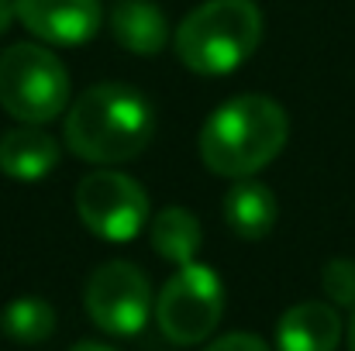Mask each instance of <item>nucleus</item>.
Instances as JSON below:
<instances>
[{
	"mask_svg": "<svg viewBox=\"0 0 355 351\" xmlns=\"http://www.w3.org/2000/svg\"><path fill=\"white\" fill-rule=\"evenodd\" d=\"M0 327L17 345H42L55 331V310L42 296H17V300H10L3 307Z\"/></svg>",
	"mask_w": 355,
	"mask_h": 351,
	"instance_id": "obj_14",
	"label": "nucleus"
},
{
	"mask_svg": "<svg viewBox=\"0 0 355 351\" xmlns=\"http://www.w3.org/2000/svg\"><path fill=\"white\" fill-rule=\"evenodd\" d=\"M83 307L90 321L114 338H135L152 317V289L138 265L114 258L94 269L83 289Z\"/></svg>",
	"mask_w": 355,
	"mask_h": 351,
	"instance_id": "obj_6",
	"label": "nucleus"
},
{
	"mask_svg": "<svg viewBox=\"0 0 355 351\" xmlns=\"http://www.w3.org/2000/svg\"><path fill=\"white\" fill-rule=\"evenodd\" d=\"M342 341V317L331 303L307 300L290 307L276 324L279 351H335Z\"/></svg>",
	"mask_w": 355,
	"mask_h": 351,
	"instance_id": "obj_9",
	"label": "nucleus"
},
{
	"mask_svg": "<svg viewBox=\"0 0 355 351\" xmlns=\"http://www.w3.org/2000/svg\"><path fill=\"white\" fill-rule=\"evenodd\" d=\"M321 286L335 307L355 310V262L352 258H331L321 272Z\"/></svg>",
	"mask_w": 355,
	"mask_h": 351,
	"instance_id": "obj_15",
	"label": "nucleus"
},
{
	"mask_svg": "<svg viewBox=\"0 0 355 351\" xmlns=\"http://www.w3.org/2000/svg\"><path fill=\"white\" fill-rule=\"evenodd\" d=\"M349 351H355V317H352V327H349Z\"/></svg>",
	"mask_w": 355,
	"mask_h": 351,
	"instance_id": "obj_19",
	"label": "nucleus"
},
{
	"mask_svg": "<svg viewBox=\"0 0 355 351\" xmlns=\"http://www.w3.org/2000/svg\"><path fill=\"white\" fill-rule=\"evenodd\" d=\"M69 351H114V348H107V345H101V341H80V345H73Z\"/></svg>",
	"mask_w": 355,
	"mask_h": 351,
	"instance_id": "obj_18",
	"label": "nucleus"
},
{
	"mask_svg": "<svg viewBox=\"0 0 355 351\" xmlns=\"http://www.w3.org/2000/svg\"><path fill=\"white\" fill-rule=\"evenodd\" d=\"M59 165V141L38 124L14 127L0 138V172L10 179H42Z\"/></svg>",
	"mask_w": 355,
	"mask_h": 351,
	"instance_id": "obj_11",
	"label": "nucleus"
},
{
	"mask_svg": "<svg viewBox=\"0 0 355 351\" xmlns=\"http://www.w3.org/2000/svg\"><path fill=\"white\" fill-rule=\"evenodd\" d=\"M10 17H14V0H0V35L10 28Z\"/></svg>",
	"mask_w": 355,
	"mask_h": 351,
	"instance_id": "obj_17",
	"label": "nucleus"
},
{
	"mask_svg": "<svg viewBox=\"0 0 355 351\" xmlns=\"http://www.w3.org/2000/svg\"><path fill=\"white\" fill-rule=\"evenodd\" d=\"M155 134L152 104L124 87V83H97L90 87L66 114V141L69 148L97 165H114L135 159Z\"/></svg>",
	"mask_w": 355,
	"mask_h": 351,
	"instance_id": "obj_2",
	"label": "nucleus"
},
{
	"mask_svg": "<svg viewBox=\"0 0 355 351\" xmlns=\"http://www.w3.org/2000/svg\"><path fill=\"white\" fill-rule=\"evenodd\" d=\"M225 314V282L211 265L187 262L155 300L159 331L173 345H197L214 334Z\"/></svg>",
	"mask_w": 355,
	"mask_h": 351,
	"instance_id": "obj_5",
	"label": "nucleus"
},
{
	"mask_svg": "<svg viewBox=\"0 0 355 351\" xmlns=\"http://www.w3.org/2000/svg\"><path fill=\"white\" fill-rule=\"evenodd\" d=\"M262 10L252 0H207L176 28V55L197 76H228L259 48Z\"/></svg>",
	"mask_w": 355,
	"mask_h": 351,
	"instance_id": "obj_3",
	"label": "nucleus"
},
{
	"mask_svg": "<svg viewBox=\"0 0 355 351\" xmlns=\"http://www.w3.org/2000/svg\"><path fill=\"white\" fill-rule=\"evenodd\" d=\"M148 237H152V248L159 258H166L173 265H187L197 258L204 231H200V221L187 207H166L152 217Z\"/></svg>",
	"mask_w": 355,
	"mask_h": 351,
	"instance_id": "obj_13",
	"label": "nucleus"
},
{
	"mask_svg": "<svg viewBox=\"0 0 355 351\" xmlns=\"http://www.w3.org/2000/svg\"><path fill=\"white\" fill-rule=\"evenodd\" d=\"M286 111L262 93H245L221 104L200 131V159L211 172L248 179L266 169L286 145Z\"/></svg>",
	"mask_w": 355,
	"mask_h": 351,
	"instance_id": "obj_1",
	"label": "nucleus"
},
{
	"mask_svg": "<svg viewBox=\"0 0 355 351\" xmlns=\"http://www.w3.org/2000/svg\"><path fill=\"white\" fill-rule=\"evenodd\" d=\"M111 35L131 55H159L169 42V21L152 0H114Z\"/></svg>",
	"mask_w": 355,
	"mask_h": 351,
	"instance_id": "obj_10",
	"label": "nucleus"
},
{
	"mask_svg": "<svg viewBox=\"0 0 355 351\" xmlns=\"http://www.w3.org/2000/svg\"><path fill=\"white\" fill-rule=\"evenodd\" d=\"M69 104V73L45 45H10L0 55V107L24 124H49Z\"/></svg>",
	"mask_w": 355,
	"mask_h": 351,
	"instance_id": "obj_4",
	"label": "nucleus"
},
{
	"mask_svg": "<svg viewBox=\"0 0 355 351\" xmlns=\"http://www.w3.org/2000/svg\"><path fill=\"white\" fill-rule=\"evenodd\" d=\"M221 210H225L228 228L241 241H262L276 228V217H279V204H276L272 190L266 183H255V179H238L225 193Z\"/></svg>",
	"mask_w": 355,
	"mask_h": 351,
	"instance_id": "obj_12",
	"label": "nucleus"
},
{
	"mask_svg": "<svg viewBox=\"0 0 355 351\" xmlns=\"http://www.w3.org/2000/svg\"><path fill=\"white\" fill-rule=\"evenodd\" d=\"M204 351H272L259 334H245V331H235V334H225L218 341H211Z\"/></svg>",
	"mask_w": 355,
	"mask_h": 351,
	"instance_id": "obj_16",
	"label": "nucleus"
},
{
	"mask_svg": "<svg viewBox=\"0 0 355 351\" xmlns=\"http://www.w3.org/2000/svg\"><path fill=\"white\" fill-rule=\"evenodd\" d=\"M14 17L49 45H83L104 24L101 0H14Z\"/></svg>",
	"mask_w": 355,
	"mask_h": 351,
	"instance_id": "obj_8",
	"label": "nucleus"
},
{
	"mask_svg": "<svg viewBox=\"0 0 355 351\" xmlns=\"http://www.w3.org/2000/svg\"><path fill=\"white\" fill-rule=\"evenodd\" d=\"M76 214L104 241H131L148 224V197L131 176L101 169L80 183Z\"/></svg>",
	"mask_w": 355,
	"mask_h": 351,
	"instance_id": "obj_7",
	"label": "nucleus"
}]
</instances>
